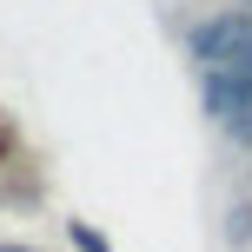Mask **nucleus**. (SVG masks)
I'll return each mask as SVG.
<instances>
[{
    "instance_id": "nucleus-4",
    "label": "nucleus",
    "mask_w": 252,
    "mask_h": 252,
    "mask_svg": "<svg viewBox=\"0 0 252 252\" xmlns=\"http://www.w3.org/2000/svg\"><path fill=\"white\" fill-rule=\"evenodd\" d=\"M232 133H239L246 146H252V113H239V120H232Z\"/></svg>"
},
{
    "instance_id": "nucleus-1",
    "label": "nucleus",
    "mask_w": 252,
    "mask_h": 252,
    "mask_svg": "<svg viewBox=\"0 0 252 252\" xmlns=\"http://www.w3.org/2000/svg\"><path fill=\"white\" fill-rule=\"evenodd\" d=\"M192 60H199V73L252 87V13H219V20L192 27Z\"/></svg>"
},
{
    "instance_id": "nucleus-2",
    "label": "nucleus",
    "mask_w": 252,
    "mask_h": 252,
    "mask_svg": "<svg viewBox=\"0 0 252 252\" xmlns=\"http://www.w3.org/2000/svg\"><path fill=\"white\" fill-rule=\"evenodd\" d=\"M73 246H80V252H113V246H106V239H100V232H93V226H87V219H73Z\"/></svg>"
},
{
    "instance_id": "nucleus-5",
    "label": "nucleus",
    "mask_w": 252,
    "mask_h": 252,
    "mask_svg": "<svg viewBox=\"0 0 252 252\" xmlns=\"http://www.w3.org/2000/svg\"><path fill=\"white\" fill-rule=\"evenodd\" d=\"M0 252H27V246H0Z\"/></svg>"
},
{
    "instance_id": "nucleus-3",
    "label": "nucleus",
    "mask_w": 252,
    "mask_h": 252,
    "mask_svg": "<svg viewBox=\"0 0 252 252\" xmlns=\"http://www.w3.org/2000/svg\"><path fill=\"white\" fill-rule=\"evenodd\" d=\"M232 239H252V206H239V213H232Z\"/></svg>"
}]
</instances>
